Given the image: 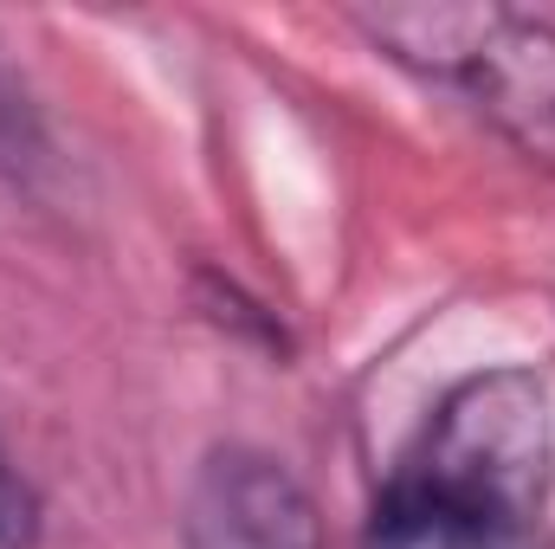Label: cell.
Here are the masks:
<instances>
[{"mask_svg":"<svg viewBox=\"0 0 555 549\" xmlns=\"http://www.w3.org/2000/svg\"><path fill=\"white\" fill-rule=\"evenodd\" d=\"M181 537L188 549H323L310 491L272 452H253V446L207 452L188 491Z\"/></svg>","mask_w":555,"mask_h":549,"instance_id":"obj_3","label":"cell"},{"mask_svg":"<svg viewBox=\"0 0 555 549\" xmlns=\"http://www.w3.org/2000/svg\"><path fill=\"white\" fill-rule=\"evenodd\" d=\"M555 478L550 395L524 369L459 382L375 505L369 549H537Z\"/></svg>","mask_w":555,"mask_h":549,"instance_id":"obj_1","label":"cell"},{"mask_svg":"<svg viewBox=\"0 0 555 549\" xmlns=\"http://www.w3.org/2000/svg\"><path fill=\"white\" fill-rule=\"evenodd\" d=\"M33 518H39V505H33L26 478H20V472L7 465V452H0V549L33 544Z\"/></svg>","mask_w":555,"mask_h":549,"instance_id":"obj_5","label":"cell"},{"mask_svg":"<svg viewBox=\"0 0 555 549\" xmlns=\"http://www.w3.org/2000/svg\"><path fill=\"white\" fill-rule=\"evenodd\" d=\"M46 155V137H39V117H33V104H26V91L7 78V65H0V168H33Z\"/></svg>","mask_w":555,"mask_h":549,"instance_id":"obj_4","label":"cell"},{"mask_svg":"<svg viewBox=\"0 0 555 549\" xmlns=\"http://www.w3.org/2000/svg\"><path fill=\"white\" fill-rule=\"evenodd\" d=\"M388 59L452 85L504 142L555 175V26L491 0H420L349 13Z\"/></svg>","mask_w":555,"mask_h":549,"instance_id":"obj_2","label":"cell"}]
</instances>
